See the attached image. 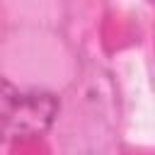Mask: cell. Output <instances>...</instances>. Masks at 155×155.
Instances as JSON below:
<instances>
[{"instance_id": "1", "label": "cell", "mask_w": 155, "mask_h": 155, "mask_svg": "<svg viewBox=\"0 0 155 155\" xmlns=\"http://www.w3.org/2000/svg\"><path fill=\"white\" fill-rule=\"evenodd\" d=\"M61 99L46 90L17 87L0 78V143H27L48 133L58 119Z\"/></svg>"}]
</instances>
